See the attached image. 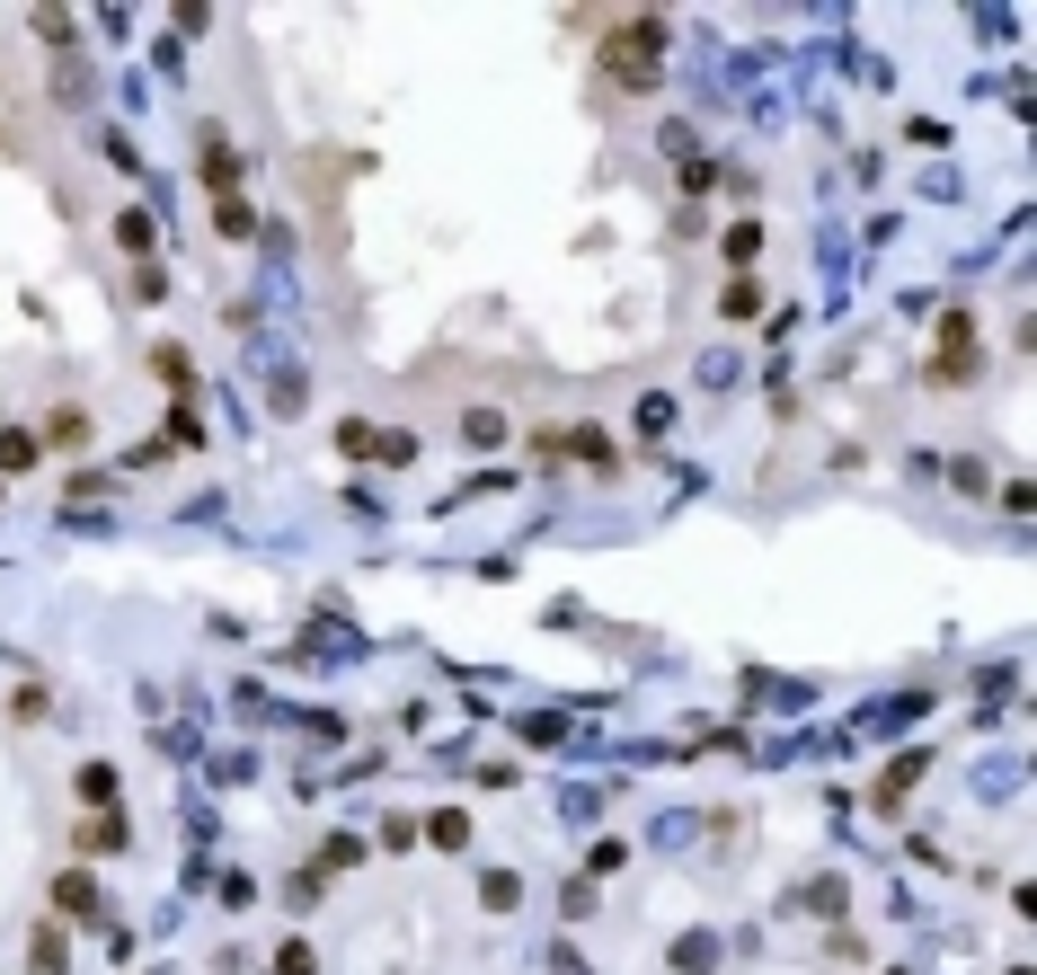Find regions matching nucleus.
Masks as SVG:
<instances>
[{"instance_id":"nucleus-1","label":"nucleus","mask_w":1037,"mask_h":975,"mask_svg":"<svg viewBox=\"0 0 1037 975\" xmlns=\"http://www.w3.org/2000/svg\"><path fill=\"white\" fill-rule=\"evenodd\" d=\"M80 843H89V851H116V843H125V816H98V825H80Z\"/></svg>"}]
</instances>
